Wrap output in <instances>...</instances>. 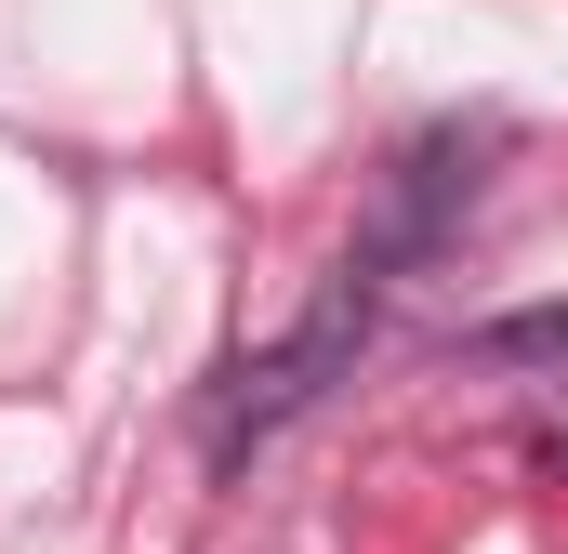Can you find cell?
<instances>
[{
	"label": "cell",
	"mask_w": 568,
	"mask_h": 554,
	"mask_svg": "<svg viewBox=\"0 0 568 554\" xmlns=\"http://www.w3.org/2000/svg\"><path fill=\"white\" fill-rule=\"evenodd\" d=\"M384 304L397 290H371L357 265H331V290L291 317L278 343H252V357H225V383H212V462H239V449H265L278 422H304L344 370H357V343L384 330Z\"/></svg>",
	"instance_id": "obj_1"
},
{
	"label": "cell",
	"mask_w": 568,
	"mask_h": 554,
	"mask_svg": "<svg viewBox=\"0 0 568 554\" xmlns=\"http://www.w3.org/2000/svg\"><path fill=\"white\" fill-rule=\"evenodd\" d=\"M489 158H503V120H436L384 158V185H371V225L344 238V265L371 277V290H410V265L449 252V225L476 212V185H489Z\"/></svg>",
	"instance_id": "obj_2"
},
{
	"label": "cell",
	"mask_w": 568,
	"mask_h": 554,
	"mask_svg": "<svg viewBox=\"0 0 568 554\" xmlns=\"http://www.w3.org/2000/svg\"><path fill=\"white\" fill-rule=\"evenodd\" d=\"M476 357H503V370H568V304H516V317H489Z\"/></svg>",
	"instance_id": "obj_3"
}]
</instances>
